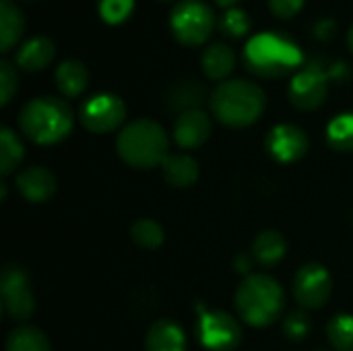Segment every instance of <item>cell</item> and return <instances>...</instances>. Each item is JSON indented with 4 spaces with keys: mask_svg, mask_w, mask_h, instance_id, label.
<instances>
[{
    "mask_svg": "<svg viewBox=\"0 0 353 351\" xmlns=\"http://www.w3.org/2000/svg\"><path fill=\"white\" fill-rule=\"evenodd\" d=\"M252 261H254V259H250L248 254H238V257H236V269H238L240 273H246V275H250Z\"/></svg>",
    "mask_w": 353,
    "mask_h": 351,
    "instance_id": "obj_33",
    "label": "cell"
},
{
    "mask_svg": "<svg viewBox=\"0 0 353 351\" xmlns=\"http://www.w3.org/2000/svg\"><path fill=\"white\" fill-rule=\"evenodd\" d=\"M283 304L285 296L281 285L265 273H250L238 285L236 310L250 327L273 325L281 317Z\"/></svg>",
    "mask_w": 353,
    "mask_h": 351,
    "instance_id": "obj_4",
    "label": "cell"
},
{
    "mask_svg": "<svg viewBox=\"0 0 353 351\" xmlns=\"http://www.w3.org/2000/svg\"><path fill=\"white\" fill-rule=\"evenodd\" d=\"M331 292H333L331 273L319 263H308L300 267V271L294 277V296L298 304L308 310L323 308Z\"/></svg>",
    "mask_w": 353,
    "mask_h": 351,
    "instance_id": "obj_11",
    "label": "cell"
},
{
    "mask_svg": "<svg viewBox=\"0 0 353 351\" xmlns=\"http://www.w3.org/2000/svg\"><path fill=\"white\" fill-rule=\"evenodd\" d=\"M17 87H19L17 70L6 58H2L0 60V103L2 106H6L12 99V95L17 93Z\"/></svg>",
    "mask_w": 353,
    "mask_h": 351,
    "instance_id": "obj_29",
    "label": "cell"
},
{
    "mask_svg": "<svg viewBox=\"0 0 353 351\" xmlns=\"http://www.w3.org/2000/svg\"><path fill=\"white\" fill-rule=\"evenodd\" d=\"M236 66V54L228 43H211L203 54V70L213 81H225Z\"/></svg>",
    "mask_w": 353,
    "mask_h": 351,
    "instance_id": "obj_19",
    "label": "cell"
},
{
    "mask_svg": "<svg viewBox=\"0 0 353 351\" xmlns=\"http://www.w3.org/2000/svg\"><path fill=\"white\" fill-rule=\"evenodd\" d=\"M288 250L285 238L275 230L261 232L252 242V259L263 267H275L283 261Z\"/></svg>",
    "mask_w": 353,
    "mask_h": 351,
    "instance_id": "obj_18",
    "label": "cell"
},
{
    "mask_svg": "<svg viewBox=\"0 0 353 351\" xmlns=\"http://www.w3.org/2000/svg\"><path fill=\"white\" fill-rule=\"evenodd\" d=\"M118 155L124 163L137 170H151L165 161L170 155V141L163 126L149 118L128 122L116 141Z\"/></svg>",
    "mask_w": 353,
    "mask_h": 351,
    "instance_id": "obj_3",
    "label": "cell"
},
{
    "mask_svg": "<svg viewBox=\"0 0 353 351\" xmlns=\"http://www.w3.org/2000/svg\"><path fill=\"white\" fill-rule=\"evenodd\" d=\"M327 337L337 351H353V314H335L327 325Z\"/></svg>",
    "mask_w": 353,
    "mask_h": 351,
    "instance_id": "obj_26",
    "label": "cell"
},
{
    "mask_svg": "<svg viewBox=\"0 0 353 351\" xmlns=\"http://www.w3.org/2000/svg\"><path fill=\"white\" fill-rule=\"evenodd\" d=\"M283 331H285V335H288L290 339H294V341L304 339V337L308 335V331H310V319H308V314L302 312V310L292 312V314L285 317V321H283Z\"/></svg>",
    "mask_w": 353,
    "mask_h": 351,
    "instance_id": "obj_30",
    "label": "cell"
},
{
    "mask_svg": "<svg viewBox=\"0 0 353 351\" xmlns=\"http://www.w3.org/2000/svg\"><path fill=\"white\" fill-rule=\"evenodd\" d=\"M0 294L6 314L14 321H27L33 310V294L29 288L27 273L19 265H6L0 275Z\"/></svg>",
    "mask_w": 353,
    "mask_h": 351,
    "instance_id": "obj_9",
    "label": "cell"
},
{
    "mask_svg": "<svg viewBox=\"0 0 353 351\" xmlns=\"http://www.w3.org/2000/svg\"><path fill=\"white\" fill-rule=\"evenodd\" d=\"M17 188L29 203H46L56 192V178L41 166H29L17 174Z\"/></svg>",
    "mask_w": 353,
    "mask_h": 351,
    "instance_id": "obj_14",
    "label": "cell"
},
{
    "mask_svg": "<svg viewBox=\"0 0 353 351\" xmlns=\"http://www.w3.org/2000/svg\"><path fill=\"white\" fill-rule=\"evenodd\" d=\"M6 351H52V345L39 329L17 327L6 339Z\"/></svg>",
    "mask_w": 353,
    "mask_h": 351,
    "instance_id": "obj_23",
    "label": "cell"
},
{
    "mask_svg": "<svg viewBox=\"0 0 353 351\" xmlns=\"http://www.w3.org/2000/svg\"><path fill=\"white\" fill-rule=\"evenodd\" d=\"M236 2H238V0H215V4L221 6V8H225V10H228V8H234Z\"/></svg>",
    "mask_w": 353,
    "mask_h": 351,
    "instance_id": "obj_34",
    "label": "cell"
},
{
    "mask_svg": "<svg viewBox=\"0 0 353 351\" xmlns=\"http://www.w3.org/2000/svg\"><path fill=\"white\" fill-rule=\"evenodd\" d=\"M329 93V72L321 64H308L294 74L290 83V99L298 110L310 112L325 103Z\"/></svg>",
    "mask_w": 353,
    "mask_h": 351,
    "instance_id": "obj_10",
    "label": "cell"
},
{
    "mask_svg": "<svg viewBox=\"0 0 353 351\" xmlns=\"http://www.w3.org/2000/svg\"><path fill=\"white\" fill-rule=\"evenodd\" d=\"M130 238L137 246L145 248V250H155L163 244L165 240V232L163 228L151 219V217H143V219H137L130 228Z\"/></svg>",
    "mask_w": 353,
    "mask_h": 351,
    "instance_id": "obj_24",
    "label": "cell"
},
{
    "mask_svg": "<svg viewBox=\"0 0 353 351\" xmlns=\"http://www.w3.org/2000/svg\"><path fill=\"white\" fill-rule=\"evenodd\" d=\"M211 137V118L201 110L180 112L174 124V141L182 149H196Z\"/></svg>",
    "mask_w": 353,
    "mask_h": 351,
    "instance_id": "obj_13",
    "label": "cell"
},
{
    "mask_svg": "<svg viewBox=\"0 0 353 351\" xmlns=\"http://www.w3.org/2000/svg\"><path fill=\"white\" fill-rule=\"evenodd\" d=\"M304 6V0H269V8L279 19H292L296 17Z\"/></svg>",
    "mask_w": 353,
    "mask_h": 351,
    "instance_id": "obj_32",
    "label": "cell"
},
{
    "mask_svg": "<svg viewBox=\"0 0 353 351\" xmlns=\"http://www.w3.org/2000/svg\"><path fill=\"white\" fill-rule=\"evenodd\" d=\"M134 0H99V14L105 23H122L132 12Z\"/></svg>",
    "mask_w": 353,
    "mask_h": 351,
    "instance_id": "obj_28",
    "label": "cell"
},
{
    "mask_svg": "<svg viewBox=\"0 0 353 351\" xmlns=\"http://www.w3.org/2000/svg\"><path fill=\"white\" fill-rule=\"evenodd\" d=\"M267 151L279 163H294L308 151V137L296 124H277L267 134Z\"/></svg>",
    "mask_w": 353,
    "mask_h": 351,
    "instance_id": "obj_12",
    "label": "cell"
},
{
    "mask_svg": "<svg viewBox=\"0 0 353 351\" xmlns=\"http://www.w3.org/2000/svg\"><path fill=\"white\" fill-rule=\"evenodd\" d=\"M161 172L168 184L176 188H188L199 178V161L188 153H170L161 163Z\"/></svg>",
    "mask_w": 353,
    "mask_h": 351,
    "instance_id": "obj_17",
    "label": "cell"
},
{
    "mask_svg": "<svg viewBox=\"0 0 353 351\" xmlns=\"http://www.w3.org/2000/svg\"><path fill=\"white\" fill-rule=\"evenodd\" d=\"M170 25L180 43L201 46L209 39L215 27V17H213V10L205 2L184 0L172 10Z\"/></svg>",
    "mask_w": 353,
    "mask_h": 351,
    "instance_id": "obj_6",
    "label": "cell"
},
{
    "mask_svg": "<svg viewBox=\"0 0 353 351\" xmlns=\"http://www.w3.org/2000/svg\"><path fill=\"white\" fill-rule=\"evenodd\" d=\"M79 118L89 132L108 134L122 126L126 118V106L114 93H97L81 106Z\"/></svg>",
    "mask_w": 353,
    "mask_h": 351,
    "instance_id": "obj_8",
    "label": "cell"
},
{
    "mask_svg": "<svg viewBox=\"0 0 353 351\" xmlns=\"http://www.w3.org/2000/svg\"><path fill=\"white\" fill-rule=\"evenodd\" d=\"M327 141L335 151H353V112L339 114L329 122Z\"/></svg>",
    "mask_w": 353,
    "mask_h": 351,
    "instance_id": "obj_25",
    "label": "cell"
},
{
    "mask_svg": "<svg viewBox=\"0 0 353 351\" xmlns=\"http://www.w3.org/2000/svg\"><path fill=\"white\" fill-rule=\"evenodd\" d=\"M74 124L72 110L58 97H35L19 112L21 132L35 145H56L64 141Z\"/></svg>",
    "mask_w": 353,
    "mask_h": 351,
    "instance_id": "obj_2",
    "label": "cell"
},
{
    "mask_svg": "<svg viewBox=\"0 0 353 351\" xmlns=\"http://www.w3.org/2000/svg\"><path fill=\"white\" fill-rule=\"evenodd\" d=\"M25 19L12 0H0V50L6 54L21 39Z\"/></svg>",
    "mask_w": 353,
    "mask_h": 351,
    "instance_id": "obj_21",
    "label": "cell"
},
{
    "mask_svg": "<svg viewBox=\"0 0 353 351\" xmlns=\"http://www.w3.org/2000/svg\"><path fill=\"white\" fill-rule=\"evenodd\" d=\"M201 101H203V87H196V85H182V89L174 93V106L182 108V112L194 110L196 103Z\"/></svg>",
    "mask_w": 353,
    "mask_h": 351,
    "instance_id": "obj_31",
    "label": "cell"
},
{
    "mask_svg": "<svg viewBox=\"0 0 353 351\" xmlns=\"http://www.w3.org/2000/svg\"><path fill=\"white\" fill-rule=\"evenodd\" d=\"M23 157H25L23 143L8 126H2V130H0V174L6 178L12 172H17Z\"/></svg>",
    "mask_w": 353,
    "mask_h": 351,
    "instance_id": "obj_22",
    "label": "cell"
},
{
    "mask_svg": "<svg viewBox=\"0 0 353 351\" xmlns=\"http://www.w3.org/2000/svg\"><path fill=\"white\" fill-rule=\"evenodd\" d=\"M147 351H186V335L184 329L172 319L155 321L145 337Z\"/></svg>",
    "mask_w": 353,
    "mask_h": 351,
    "instance_id": "obj_15",
    "label": "cell"
},
{
    "mask_svg": "<svg viewBox=\"0 0 353 351\" xmlns=\"http://www.w3.org/2000/svg\"><path fill=\"white\" fill-rule=\"evenodd\" d=\"M209 106L221 124L244 128L261 118L267 106V97L256 83L246 79H230L215 87Z\"/></svg>",
    "mask_w": 353,
    "mask_h": 351,
    "instance_id": "obj_1",
    "label": "cell"
},
{
    "mask_svg": "<svg viewBox=\"0 0 353 351\" xmlns=\"http://www.w3.org/2000/svg\"><path fill=\"white\" fill-rule=\"evenodd\" d=\"M244 64L256 77L279 79L294 72L302 64V52L283 35L261 33L246 43Z\"/></svg>",
    "mask_w": 353,
    "mask_h": 351,
    "instance_id": "obj_5",
    "label": "cell"
},
{
    "mask_svg": "<svg viewBox=\"0 0 353 351\" xmlns=\"http://www.w3.org/2000/svg\"><path fill=\"white\" fill-rule=\"evenodd\" d=\"M199 341L209 351H234L242 341V327L240 323L223 310H205L199 308Z\"/></svg>",
    "mask_w": 353,
    "mask_h": 351,
    "instance_id": "obj_7",
    "label": "cell"
},
{
    "mask_svg": "<svg viewBox=\"0 0 353 351\" xmlns=\"http://www.w3.org/2000/svg\"><path fill=\"white\" fill-rule=\"evenodd\" d=\"M56 48L54 41L50 37H31L27 39L19 50H17V64L27 70V72H35V70H43L52 60H54Z\"/></svg>",
    "mask_w": 353,
    "mask_h": 351,
    "instance_id": "obj_16",
    "label": "cell"
},
{
    "mask_svg": "<svg viewBox=\"0 0 353 351\" xmlns=\"http://www.w3.org/2000/svg\"><path fill=\"white\" fill-rule=\"evenodd\" d=\"M219 29L230 37H242L250 29V19L242 8H228L219 21Z\"/></svg>",
    "mask_w": 353,
    "mask_h": 351,
    "instance_id": "obj_27",
    "label": "cell"
},
{
    "mask_svg": "<svg viewBox=\"0 0 353 351\" xmlns=\"http://www.w3.org/2000/svg\"><path fill=\"white\" fill-rule=\"evenodd\" d=\"M56 87L64 97H79L89 83V72L79 60H64L56 68Z\"/></svg>",
    "mask_w": 353,
    "mask_h": 351,
    "instance_id": "obj_20",
    "label": "cell"
},
{
    "mask_svg": "<svg viewBox=\"0 0 353 351\" xmlns=\"http://www.w3.org/2000/svg\"><path fill=\"white\" fill-rule=\"evenodd\" d=\"M347 43H350V50L353 52V25L352 29H350V33H347Z\"/></svg>",
    "mask_w": 353,
    "mask_h": 351,
    "instance_id": "obj_35",
    "label": "cell"
}]
</instances>
